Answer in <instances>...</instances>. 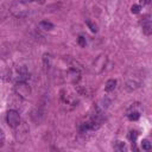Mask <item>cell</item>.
I'll return each instance as SVG.
<instances>
[{"label":"cell","instance_id":"cell-8","mask_svg":"<svg viewBox=\"0 0 152 152\" xmlns=\"http://www.w3.org/2000/svg\"><path fill=\"white\" fill-rule=\"evenodd\" d=\"M106 62H107V57L104 55H100L99 57H96V59L93 62V72L95 74H100L103 71L104 66H106Z\"/></svg>","mask_w":152,"mask_h":152},{"label":"cell","instance_id":"cell-17","mask_svg":"<svg viewBox=\"0 0 152 152\" xmlns=\"http://www.w3.org/2000/svg\"><path fill=\"white\" fill-rule=\"evenodd\" d=\"M151 147H152V144L150 142L148 139H142V140H141V148H142V150L148 151V150H151Z\"/></svg>","mask_w":152,"mask_h":152},{"label":"cell","instance_id":"cell-14","mask_svg":"<svg viewBox=\"0 0 152 152\" xmlns=\"http://www.w3.org/2000/svg\"><path fill=\"white\" fill-rule=\"evenodd\" d=\"M11 75H12V72H11L10 69H7V68L0 69V77H1L2 80H5V81L11 80Z\"/></svg>","mask_w":152,"mask_h":152},{"label":"cell","instance_id":"cell-19","mask_svg":"<svg viewBox=\"0 0 152 152\" xmlns=\"http://www.w3.org/2000/svg\"><path fill=\"white\" fill-rule=\"evenodd\" d=\"M5 140H6V135H5V132L4 129L0 127V148L5 145Z\"/></svg>","mask_w":152,"mask_h":152},{"label":"cell","instance_id":"cell-18","mask_svg":"<svg viewBox=\"0 0 152 152\" xmlns=\"http://www.w3.org/2000/svg\"><path fill=\"white\" fill-rule=\"evenodd\" d=\"M137 137H138V132H137V131H131V132H129V134H128V138H129V140L132 141V145H133V146L135 145Z\"/></svg>","mask_w":152,"mask_h":152},{"label":"cell","instance_id":"cell-23","mask_svg":"<svg viewBox=\"0 0 152 152\" xmlns=\"http://www.w3.org/2000/svg\"><path fill=\"white\" fill-rule=\"evenodd\" d=\"M26 4H30V2H37V4H44L45 0H24Z\"/></svg>","mask_w":152,"mask_h":152},{"label":"cell","instance_id":"cell-7","mask_svg":"<svg viewBox=\"0 0 152 152\" xmlns=\"http://www.w3.org/2000/svg\"><path fill=\"white\" fill-rule=\"evenodd\" d=\"M80 80H81V72H80V70L77 68H75V66L69 68V70L65 74V81L68 83L76 84Z\"/></svg>","mask_w":152,"mask_h":152},{"label":"cell","instance_id":"cell-2","mask_svg":"<svg viewBox=\"0 0 152 152\" xmlns=\"http://www.w3.org/2000/svg\"><path fill=\"white\" fill-rule=\"evenodd\" d=\"M10 14H12L15 18H25L30 14V8L27 7V4L25 1H13L8 5Z\"/></svg>","mask_w":152,"mask_h":152},{"label":"cell","instance_id":"cell-4","mask_svg":"<svg viewBox=\"0 0 152 152\" xmlns=\"http://www.w3.org/2000/svg\"><path fill=\"white\" fill-rule=\"evenodd\" d=\"M15 94L21 99H27L31 95V87L26 81H17L14 84Z\"/></svg>","mask_w":152,"mask_h":152},{"label":"cell","instance_id":"cell-12","mask_svg":"<svg viewBox=\"0 0 152 152\" xmlns=\"http://www.w3.org/2000/svg\"><path fill=\"white\" fill-rule=\"evenodd\" d=\"M116 80H114V78H110V80H108L107 82H106V86H104V90L107 91V93H110V91H113L114 89H115V87H116Z\"/></svg>","mask_w":152,"mask_h":152},{"label":"cell","instance_id":"cell-11","mask_svg":"<svg viewBox=\"0 0 152 152\" xmlns=\"http://www.w3.org/2000/svg\"><path fill=\"white\" fill-rule=\"evenodd\" d=\"M10 15V11H8V6L6 5H1L0 6V23H4L7 17Z\"/></svg>","mask_w":152,"mask_h":152},{"label":"cell","instance_id":"cell-22","mask_svg":"<svg viewBox=\"0 0 152 152\" xmlns=\"http://www.w3.org/2000/svg\"><path fill=\"white\" fill-rule=\"evenodd\" d=\"M77 42H78V44H80L81 46H86V38H84V37L80 36L78 39H77Z\"/></svg>","mask_w":152,"mask_h":152},{"label":"cell","instance_id":"cell-10","mask_svg":"<svg viewBox=\"0 0 152 152\" xmlns=\"http://www.w3.org/2000/svg\"><path fill=\"white\" fill-rule=\"evenodd\" d=\"M142 32L145 36H150L152 33V24L150 19H145L142 21Z\"/></svg>","mask_w":152,"mask_h":152},{"label":"cell","instance_id":"cell-9","mask_svg":"<svg viewBox=\"0 0 152 152\" xmlns=\"http://www.w3.org/2000/svg\"><path fill=\"white\" fill-rule=\"evenodd\" d=\"M15 72H17V81H26L30 76H28V71L26 69V66L24 65H19L15 68Z\"/></svg>","mask_w":152,"mask_h":152},{"label":"cell","instance_id":"cell-20","mask_svg":"<svg viewBox=\"0 0 152 152\" xmlns=\"http://www.w3.org/2000/svg\"><path fill=\"white\" fill-rule=\"evenodd\" d=\"M86 23H87V25H88V27L90 28L91 32H96V31H97V26H96L94 23H91L90 20H87Z\"/></svg>","mask_w":152,"mask_h":152},{"label":"cell","instance_id":"cell-6","mask_svg":"<svg viewBox=\"0 0 152 152\" xmlns=\"http://www.w3.org/2000/svg\"><path fill=\"white\" fill-rule=\"evenodd\" d=\"M6 121H7V125L12 128H15L20 121H21V118L19 115V113L15 110V109H10L6 114Z\"/></svg>","mask_w":152,"mask_h":152},{"label":"cell","instance_id":"cell-3","mask_svg":"<svg viewBox=\"0 0 152 152\" xmlns=\"http://www.w3.org/2000/svg\"><path fill=\"white\" fill-rule=\"evenodd\" d=\"M14 129H15V133H14L15 140L20 144H24L28 138V132H30L28 125L25 121H20V124Z\"/></svg>","mask_w":152,"mask_h":152},{"label":"cell","instance_id":"cell-24","mask_svg":"<svg viewBox=\"0 0 152 152\" xmlns=\"http://www.w3.org/2000/svg\"><path fill=\"white\" fill-rule=\"evenodd\" d=\"M139 2H140V5L146 6V5H148V4L151 2V0H139Z\"/></svg>","mask_w":152,"mask_h":152},{"label":"cell","instance_id":"cell-1","mask_svg":"<svg viewBox=\"0 0 152 152\" xmlns=\"http://www.w3.org/2000/svg\"><path fill=\"white\" fill-rule=\"evenodd\" d=\"M142 80H144V76H142L141 71L140 70H133L131 74L127 75V78L125 82V89L127 91L137 90L138 88H140Z\"/></svg>","mask_w":152,"mask_h":152},{"label":"cell","instance_id":"cell-5","mask_svg":"<svg viewBox=\"0 0 152 152\" xmlns=\"http://www.w3.org/2000/svg\"><path fill=\"white\" fill-rule=\"evenodd\" d=\"M141 113H142V107L139 102H134L132 103L128 109L126 110V116L127 119H129L131 121H135L138 120L140 116H141Z\"/></svg>","mask_w":152,"mask_h":152},{"label":"cell","instance_id":"cell-16","mask_svg":"<svg viewBox=\"0 0 152 152\" xmlns=\"http://www.w3.org/2000/svg\"><path fill=\"white\" fill-rule=\"evenodd\" d=\"M39 27L43 28V30H45V31H50V30L53 28V24L50 23V21H48V20H43V21L39 23Z\"/></svg>","mask_w":152,"mask_h":152},{"label":"cell","instance_id":"cell-13","mask_svg":"<svg viewBox=\"0 0 152 152\" xmlns=\"http://www.w3.org/2000/svg\"><path fill=\"white\" fill-rule=\"evenodd\" d=\"M43 65H44L45 71H49V69L51 66V57H50L49 53H44L43 55Z\"/></svg>","mask_w":152,"mask_h":152},{"label":"cell","instance_id":"cell-15","mask_svg":"<svg viewBox=\"0 0 152 152\" xmlns=\"http://www.w3.org/2000/svg\"><path fill=\"white\" fill-rule=\"evenodd\" d=\"M113 148L115 151H125L126 150V144L124 141H121V140H116L113 144Z\"/></svg>","mask_w":152,"mask_h":152},{"label":"cell","instance_id":"cell-21","mask_svg":"<svg viewBox=\"0 0 152 152\" xmlns=\"http://www.w3.org/2000/svg\"><path fill=\"white\" fill-rule=\"evenodd\" d=\"M131 12L134 13V14L139 13V12H140V5H133V6L131 7Z\"/></svg>","mask_w":152,"mask_h":152}]
</instances>
